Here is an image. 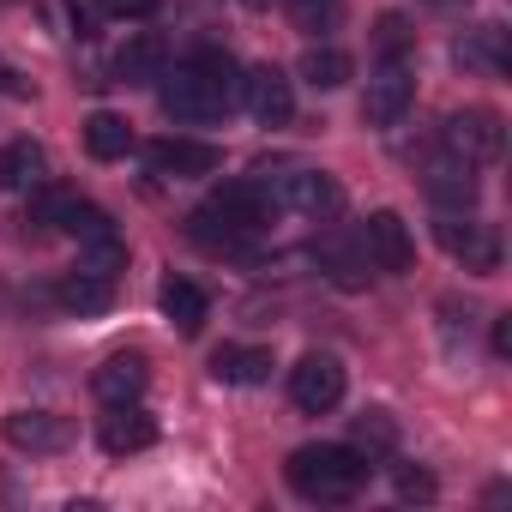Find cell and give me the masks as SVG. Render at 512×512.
I'll use <instances>...</instances> for the list:
<instances>
[{
	"label": "cell",
	"mask_w": 512,
	"mask_h": 512,
	"mask_svg": "<svg viewBox=\"0 0 512 512\" xmlns=\"http://www.w3.org/2000/svg\"><path fill=\"white\" fill-rule=\"evenodd\" d=\"M55 302H61L67 314H79V320H97V314H109V308H115V278L67 272V278L55 284Z\"/></svg>",
	"instance_id": "obj_16"
},
{
	"label": "cell",
	"mask_w": 512,
	"mask_h": 512,
	"mask_svg": "<svg viewBox=\"0 0 512 512\" xmlns=\"http://www.w3.org/2000/svg\"><path fill=\"white\" fill-rule=\"evenodd\" d=\"M85 151H91L97 163H115V157H127V151H133V127H127L121 115L97 109V115L85 121Z\"/></svg>",
	"instance_id": "obj_20"
},
{
	"label": "cell",
	"mask_w": 512,
	"mask_h": 512,
	"mask_svg": "<svg viewBox=\"0 0 512 512\" xmlns=\"http://www.w3.org/2000/svg\"><path fill=\"white\" fill-rule=\"evenodd\" d=\"M350 73H356V61H350L344 49H332V43H314V49H302V79H308L314 91H338Z\"/></svg>",
	"instance_id": "obj_21"
},
{
	"label": "cell",
	"mask_w": 512,
	"mask_h": 512,
	"mask_svg": "<svg viewBox=\"0 0 512 512\" xmlns=\"http://www.w3.org/2000/svg\"><path fill=\"white\" fill-rule=\"evenodd\" d=\"M284 476H290V488H296L302 500L338 506V500H356V494L368 488L374 464H368L356 446H302V452H290Z\"/></svg>",
	"instance_id": "obj_2"
},
{
	"label": "cell",
	"mask_w": 512,
	"mask_h": 512,
	"mask_svg": "<svg viewBox=\"0 0 512 512\" xmlns=\"http://www.w3.org/2000/svg\"><path fill=\"white\" fill-rule=\"evenodd\" d=\"M320 253H326V272H332V284H344V290H362V284H368V278H362L368 266L356 260V253H350V247H338V241H326Z\"/></svg>",
	"instance_id": "obj_26"
},
{
	"label": "cell",
	"mask_w": 512,
	"mask_h": 512,
	"mask_svg": "<svg viewBox=\"0 0 512 512\" xmlns=\"http://www.w3.org/2000/svg\"><path fill=\"white\" fill-rule=\"evenodd\" d=\"M446 145H452V157H464V163H494V157L506 151V121H500L494 109H458V115L446 121Z\"/></svg>",
	"instance_id": "obj_7"
},
{
	"label": "cell",
	"mask_w": 512,
	"mask_h": 512,
	"mask_svg": "<svg viewBox=\"0 0 512 512\" xmlns=\"http://www.w3.org/2000/svg\"><path fill=\"white\" fill-rule=\"evenodd\" d=\"M266 374H272V350H260V344L211 350V380H223V386H260Z\"/></svg>",
	"instance_id": "obj_17"
},
{
	"label": "cell",
	"mask_w": 512,
	"mask_h": 512,
	"mask_svg": "<svg viewBox=\"0 0 512 512\" xmlns=\"http://www.w3.org/2000/svg\"><path fill=\"white\" fill-rule=\"evenodd\" d=\"M458 61H464V67L500 73V67H506V37H500V25H482L476 37H464V43H458Z\"/></svg>",
	"instance_id": "obj_24"
},
{
	"label": "cell",
	"mask_w": 512,
	"mask_h": 512,
	"mask_svg": "<svg viewBox=\"0 0 512 512\" xmlns=\"http://www.w3.org/2000/svg\"><path fill=\"white\" fill-rule=\"evenodd\" d=\"M79 272H97V278H115V272H127V241H121L115 229H103V235L79 241Z\"/></svg>",
	"instance_id": "obj_22"
},
{
	"label": "cell",
	"mask_w": 512,
	"mask_h": 512,
	"mask_svg": "<svg viewBox=\"0 0 512 512\" xmlns=\"http://www.w3.org/2000/svg\"><path fill=\"white\" fill-rule=\"evenodd\" d=\"M61 229H67L73 241H91V235H103V229H115V223H109V211H97V205L73 199V205H67V217H61Z\"/></svg>",
	"instance_id": "obj_25"
},
{
	"label": "cell",
	"mask_w": 512,
	"mask_h": 512,
	"mask_svg": "<svg viewBox=\"0 0 512 512\" xmlns=\"http://www.w3.org/2000/svg\"><path fill=\"white\" fill-rule=\"evenodd\" d=\"M0 434H7L13 452H67L73 446V422L55 416V410H13L7 422H0Z\"/></svg>",
	"instance_id": "obj_9"
},
{
	"label": "cell",
	"mask_w": 512,
	"mask_h": 512,
	"mask_svg": "<svg viewBox=\"0 0 512 512\" xmlns=\"http://www.w3.org/2000/svg\"><path fill=\"white\" fill-rule=\"evenodd\" d=\"M350 446H356L362 458H380V452H392V446H398V422H392V410H362V416H356V434H350Z\"/></svg>",
	"instance_id": "obj_23"
},
{
	"label": "cell",
	"mask_w": 512,
	"mask_h": 512,
	"mask_svg": "<svg viewBox=\"0 0 512 512\" xmlns=\"http://www.w3.org/2000/svg\"><path fill=\"white\" fill-rule=\"evenodd\" d=\"M103 13H109V19H151L157 0H103Z\"/></svg>",
	"instance_id": "obj_29"
},
{
	"label": "cell",
	"mask_w": 512,
	"mask_h": 512,
	"mask_svg": "<svg viewBox=\"0 0 512 512\" xmlns=\"http://www.w3.org/2000/svg\"><path fill=\"white\" fill-rule=\"evenodd\" d=\"M157 103H163V115H169V121H181V127L223 121V115L241 103V73H235V61H229V55L205 49V55H193L187 67L163 73Z\"/></svg>",
	"instance_id": "obj_1"
},
{
	"label": "cell",
	"mask_w": 512,
	"mask_h": 512,
	"mask_svg": "<svg viewBox=\"0 0 512 512\" xmlns=\"http://www.w3.org/2000/svg\"><path fill=\"white\" fill-rule=\"evenodd\" d=\"M410 97H416V79L392 61V67H380V73L368 79V91H362V121H368L374 133H386V127H398V121H404Z\"/></svg>",
	"instance_id": "obj_10"
},
{
	"label": "cell",
	"mask_w": 512,
	"mask_h": 512,
	"mask_svg": "<svg viewBox=\"0 0 512 512\" xmlns=\"http://www.w3.org/2000/svg\"><path fill=\"white\" fill-rule=\"evenodd\" d=\"M362 253L380 266V272H410L416 266V241H410V223L398 211H374L362 223Z\"/></svg>",
	"instance_id": "obj_8"
},
{
	"label": "cell",
	"mask_w": 512,
	"mask_h": 512,
	"mask_svg": "<svg viewBox=\"0 0 512 512\" xmlns=\"http://www.w3.org/2000/svg\"><path fill=\"white\" fill-rule=\"evenodd\" d=\"M374 31H380V49H386V55H404V49H410V25H404L398 13H386Z\"/></svg>",
	"instance_id": "obj_28"
},
{
	"label": "cell",
	"mask_w": 512,
	"mask_h": 512,
	"mask_svg": "<svg viewBox=\"0 0 512 512\" xmlns=\"http://www.w3.org/2000/svg\"><path fill=\"white\" fill-rule=\"evenodd\" d=\"M434 241L452 253L464 272H500V235H494L488 223H476V217L446 211V217L434 223Z\"/></svg>",
	"instance_id": "obj_4"
},
{
	"label": "cell",
	"mask_w": 512,
	"mask_h": 512,
	"mask_svg": "<svg viewBox=\"0 0 512 512\" xmlns=\"http://www.w3.org/2000/svg\"><path fill=\"white\" fill-rule=\"evenodd\" d=\"M290 398H296V410H308V416L338 410V404H344V362L326 356V350L302 356V362L290 368Z\"/></svg>",
	"instance_id": "obj_5"
},
{
	"label": "cell",
	"mask_w": 512,
	"mask_h": 512,
	"mask_svg": "<svg viewBox=\"0 0 512 512\" xmlns=\"http://www.w3.org/2000/svg\"><path fill=\"white\" fill-rule=\"evenodd\" d=\"M296 7H302V13H308V7H314V0H296Z\"/></svg>",
	"instance_id": "obj_33"
},
{
	"label": "cell",
	"mask_w": 512,
	"mask_h": 512,
	"mask_svg": "<svg viewBox=\"0 0 512 512\" xmlns=\"http://www.w3.org/2000/svg\"><path fill=\"white\" fill-rule=\"evenodd\" d=\"M49 181V151L37 139H13L7 151H0V187L7 193H31Z\"/></svg>",
	"instance_id": "obj_18"
},
{
	"label": "cell",
	"mask_w": 512,
	"mask_h": 512,
	"mask_svg": "<svg viewBox=\"0 0 512 512\" xmlns=\"http://www.w3.org/2000/svg\"><path fill=\"white\" fill-rule=\"evenodd\" d=\"M260 181H266L278 211H296L308 223H332L344 211V187L326 169H260Z\"/></svg>",
	"instance_id": "obj_3"
},
{
	"label": "cell",
	"mask_w": 512,
	"mask_h": 512,
	"mask_svg": "<svg viewBox=\"0 0 512 512\" xmlns=\"http://www.w3.org/2000/svg\"><path fill=\"white\" fill-rule=\"evenodd\" d=\"M145 163H151L157 175L187 181V175H217L223 151H217V145H205V139H157V145H145Z\"/></svg>",
	"instance_id": "obj_12"
},
{
	"label": "cell",
	"mask_w": 512,
	"mask_h": 512,
	"mask_svg": "<svg viewBox=\"0 0 512 512\" xmlns=\"http://www.w3.org/2000/svg\"><path fill=\"white\" fill-rule=\"evenodd\" d=\"M163 67H169V43H163L157 31H139V37H127L121 55H115V85H157Z\"/></svg>",
	"instance_id": "obj_13"
},
{
	"label": "cell",
	"mask_w": 512,
	"mask_h": 512,
	"mask_svg": "<svg viewBox=\"0 0 512 512\" xmlns=\"http://www.w3.org/2000/svg\"><path fill=\"white\" fill-rule=\"evenodd\" d=\"M241 7H253V13H260V7H272V0H241Z\"/></svg>",
	"instance_id": "obj_31"
},
{
	"label": "cell",
	"mask_w": 512,
	"mask_h": 512,
	"mask_svg": "<svg viewBox=\"0 0 512 512\" xmlns=\"http://www.w3.org/2000/svg\"><path fill=\"white\" fill-rule=\"evenodd\" d=\"M157 308L175 320V332H199L205 326V296H199V284H187V278H163V290H157Z\"/></svg>",
	"instance_id": "obj_19"
},
{
	"label": "cell",
	"mask_w": 512,
	"mask_h": 512,
	"mask_svg": "<svg viewBox=\"0 0 512 512\" xmlns=\"http://www.w3.org/2000/svg\"><path fill=\"white\" fill-rule=\"evenodd\" d=\"M422 187H428V199H440V205H452V211H470V205H476V163L440 157V163H428Z\"/></svg>",
	"instance_id": "obj_15"
},
{
	"label": "cell",
	"mask_w": 512,
	"mask_h": 512,
	"mask_svg": "<svg viewBox=\"0 0 512 512\" xmlns=\"http://www.w3.org/2000/svg\"><path fill=\"white\" fill-rule=\"evenodd\" d=\"M97 440H103V452H109V458L145 452V446H157V416H151V410H139V398L109 404V416L97 422Z\"/></svg>",
	"instance_id": "obj_11"
},
{
	"label": "cell",
	"mask_w": 512,
	"mask_h": 512,
	"mask_svg": "<svg viewBox=\"0 0 512 512\" xmlns=\"http://www.w3.org/2000/svg\"><path fill=\"white\" fill-rule=\"evenodd\" d=\"M241 103L253 109V121H260V127H290L296 121V85L272 61L253 67V73H241Z\"/></svg>",
	"instance_id": "obj_6"
},
{
	"label": "cell",
	"mask_w": 512,
	"mask_h": 512,
	"mask_svg": "<svg viewBox=\"0 0 512 512\" xmlns=\"http://www.w3.org/2000/svg\"><path fill=\"white\" fill-rule=\"evenodd\" d=\"M494 350H500V356L512 350V320H494Z\"/></svg>",
	"instance_id": "obj_30"
},
{
	"label": "cell",
	"mask_w": 512,
	"mask_h": 512,
	"mask_svg": "<svg viewBox=\"0 0 512 512\" xmlns=\"http://www.w3.org/2000/svg\"><path fill=\"white\" fill-rule=\"evenodd\" d=\"M0 85H13V73H7V67H0Z\"/></svg>",
	"instance_id": "obj_32"
},
{
	"label": "cell",
	"mask_w": 512,
	"mask_h": 512,
	"mask_svg": "<svg viewBox=\"0 0 512 512\" xmlns=\"http://www.w3.org/2000/svg\"><path fill=\"white\" fill-rule=\"evenodd\" d=\"M145 380H151L145 356H139V350H121V356H109V362L91 374V392H97L103 404H127V398L145 392Z\"/></svg>",
	"instance_id": "obj_14"
},
{
	"label": "cell",
	"mask_w": 512,
	"mask_h": 512,
	"mask_svg": "<svg viewBox=\"0 0 512 512\" xmlns=\"http://www.w3.org/2000/svg\"><path fill=\"white\" fill-rule=\"evenodd\" d=\"M392 482H398V500H434V494H440V482H434L428 470H416V464H404Z\"/></svg>",
	"instance_id": "obj_27"
}]
</instances>
